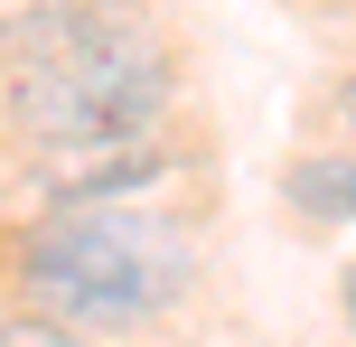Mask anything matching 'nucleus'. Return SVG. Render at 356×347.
Returning <instances> with one entry per match:
<instances>
[{"mask_svg": "<svg viewBox=\"0 0 356 347\" xmlns=\"http://www.w3.org/2000/svg\"><path fill=\"white\" fill-rule=\"evenodd\" d=\"M160 94H169V47H160V29H150L141 10L113 0L75 47L19 66L10 122L29 131V141L94 150V141H141L150 113H160Z\"/></svg>", "mask_w": 356, "mask_h": 347, "instance_id": "obj_2", "label": "nucleus"}, {"mask_svg": "<svg viewBox=\"0 0 356 347\" xmlns=\"http://www.w3.org/2000/svg\"><path fill=\"white\" fill-rule=\"evenodd\" d=\"M0 347H94V338L56 329V319H0Z\"/></svg>", "mask_w": 356, "mask_h": 347, "instance_id": "obj_4", "label": "nucleus"}, {"mask_svg": "<svg viewBox=\"0 0 356 347\" xmlns=\"http://www.w3.org/2000/svg\"><path fill=\"white\" fill-rule=\"evenodd\" d=\"M291 207H300V216H319V225H347V150L291 169Z\"/></svg>", "mask_w": 356, "mask_h": 347, "instance_id": "obj_3", "label": "nucleus"}, {"mask_svg": "<svg viewBox=\"0 0 356 347\" xmlns=\"http://www.w3.org/2000/svg\"><path fill=\"white\" fill-rule=\"evenodd\" d=\"M19 273L47 300L56 329H141L188 291V244L160 216H131V207H66L19 244Z\"/></svg>", "mask_w": 356, "mask_h": 347, "instance_id": "obj_1", "label": "nucleus"}]
</instances>
